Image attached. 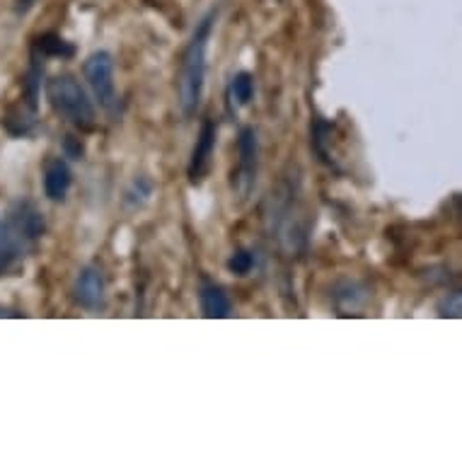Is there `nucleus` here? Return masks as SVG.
Masks as SVG:
<instances>
[{"mask_svg":"<svg viewBox=\"0 0 462 462\" xmlns=\"http://www.w3.org/2000/svg\"><path fill=\"white\" fill-rule=\"evenodd\" d=\"M211 30L213 15H206L184 49L180 78H177V92H180V106H182L184 116H194L201 105L206 85V49H208Z\"/></svg>","mask_w":462,"mask_h":462,"instance_id":"obj_1","label":"nucleus"},{"mask_svg":"<svg viewBox=\"0 0 462 462\" xmlns=\"http://www.w3.org/2000/svg\"><path fill=\"white\" fill-rule=\"evenodd\" d=\"M46 99H49L53 112L69 124H73L76 129L90 131L95 122H97V112H95V105L88 97V92L69 73L53 76L46 83Z\"/></svg>","mask_w":462,"mask_h":462,"instance_id":"obj_2","label":"nucleus"},{"mask_svg":"<svg viewBox=\"0 0 462 462\" xmlns=\"http://www.w3.org/2000/svg\"><path fill=\"white\" fill-rule=\"evenodd\" d=\"M83 73L99 106L109 114L116 112L119 109V92H116V80H114L112 56L106 51L90 53L83 66Z\"/></svg>","mask_w":462,"mask_h":462,"instance_id":"obj_3","label":"nucleus"},{"mask_svg":"<svg viewBox=\"0 0 462 462\" xmlns=\"http://www.w3.org/2000/svg\"><path fill=\"white\" fill-rule=\"evenodd\" d=\"M237 151H240V165H237V172L233 175V182H236L237 191H240L243 197H247L252 187H254V180H257L259 162V141L252 126H245V129L240 131Z\"/></svg>","mask_w":462,"mask_h":462,"instance_id":"obj_4","label":"nucleus"},{"mask_svg":"<svg viewBox=\"0 0 462 462\" xmlns=\"http://www.w3.org/2000/svg\"><path fill=\"white\" fill-rule=\"evenodd\" d=\"M73 296H76V303L80 308H85V310H99V308H105L106 283L97 266H85L83 272L78 273Z\"/></svg>","mask_w":462,"mask_h":462,"instance_id":"obj_5","label":"nucleus"},{"mask_svg":"<svg viewBox=\"0 0 462 462\" xmlns=\"http://www.w3.org/2000/svg\"><path fill=\"white\" fill-rule=\"evenodd\" d=\"M213 152H216V124L211 119H206L201 124V131H199L197 145L191 151L189 160V182L191 184H201L211 170V160Z\"/></svg>","mask_w":462,"mask_h":462,"instance_id":"obj_6","label":"nucleus"},{"mask_svg":"<svg viewBox=\"0 0 462 462\" xmlns=\"http://www.w3.org/2000/svg\"><path fill=\"white\" fill-rule=\"evenodd\" d=\"M10 220H13V227L17 230V236L24 237V240H39L46 233L44 213L39 211L34 204H30V201H20V204L13 206Z\"/></svg>","mask_w":462,"mask_h":462,"instance_id":"obj_7","label":"nucleus"},{"mask_svg":"<svg viewBox=\"0 0 462 462\" xmlns=\"http://www.w3.org/2000/svg\"><path fill=\"white\" fill-rule=\"evenodd\" d=\"M70 184H73V172L66 165V160L53 158L44 170V194L51 201H63L69 197Z\"/></svg>","mask_w":462,"mask_h":462,"instance_id":"obj_8","label":"nucleus"},{"mask_svg":"<svg viewBox=\"0 0 462 462\" xmlns=\"http://www.w3.org/2000/svg\"><path fill=\"white\" fill-rule=\"evenodd\" d=\"M199 305H201L204 318L208 319H226L233 310V303H230L227 293L213 281H204L201 288H199Z\"/></svg>","mask_w":462,"mask_h":462,"instance_id":"obj_9","label":"nucleus"},{"mask_svg":"<svg viewBox=\"0 0 462 462\" xmlns=\"http://www.w3.org/2000/svg\"><path fill=\"white\" fill-rule=\"evenodd\" d=\"M230 99L236 102L237 106H247L254 97V76L243 70V73H236V78L230 80Z\"/></svg>","mask_w":462,"mask_h":462,"instance_id":"obj_10","label":"nucleus"},{"mask_svg":"<svg viewBox=\"0 0 462 462\" xmlns=\"http://www.w3.org/2000/svg\"><path fill=\"white\" fill-rule=\"evenodd\" d=\"M37 51L42 56H59V59H69L73 56V46L59 34H44L37 39Z\"/></svg>","mask_w":462,"mask_h":462,"instance_id":"obj_11","label":"nucleus"},{"mask_svg":"<svg viewBox=\"0 0 462 462\" xmlns=\"http://www.w3.org/2000/svg\"><path fill=\"white\" fill-rule=\"evenodd\" d=\"M17 259H20V247L13 237L5 236L0 240V273L10 272L17 264Z\"/></svg>","mask_w":462,"mask_h":462,"instance_id":"obj_12","label":"nucleus"},{"mask_svg":"<svg viewBox=\"0 0 462 462\" xmlns=\"http://www.w3.org/2000/svg\"><path fill=\"white\" fill-rule=\"evenodd\" d=\"M254 269V254L250 250L233 252V257L227 259V272L237 276H247Z\"/></svg>","mask_w":462,"mask_h":462,"instance_id":"obj_13","label":"nucleus"},{"mask_svg":"<svg viewBox=\"0 0 462 462\" xmlns=\"http://www.w3.org/2000/svg\"><path fill=\"white\" fill-rule=\"evenodd\" d=\"M439 312H440V318H460V312H462L460 293H457V291L448 293V296L440 300Z\"/></svg>","mask_w":462,"mask_h":462,"instance_id":"obj_14","label":"nucleus"},{"mask_svg":"<svg viewBox=\"0 0 462 462\" xmlns=\"http://www.w3.org/2000/svg\"><path fill=\"white\" fill-rule=\"evenodd\" d=\"M30 5H32V0H20V5H17V8H20V13H24V10H30Z\"/></svg>","mask_w":462,"mask_h":462,"instance_id":"obj_15","label":"nucleus"},{"mask_svg":"<svg viewBox=\"0 0 462 462\" xmlns=\"http://www.w3.org/2000/svg\"><path fill=\"white\" fill-rule=\"evenodd\" d=\"M8 236V230H5V226H3V223H0V240H3V237Z\"/></svg>","mask_w":462,"mask_h":462,"instance_id":"obj_16","label":"nucleus"}]
</instances>
